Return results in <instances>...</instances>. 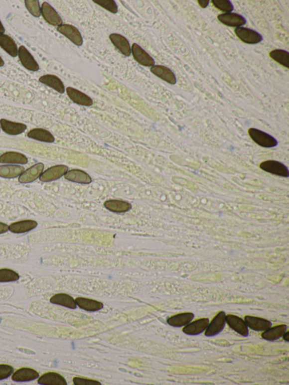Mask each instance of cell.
<instances>
[{
  "mask_svg": "<svg viewBox=\"0 0 289 385\" xmlns=\"http://www.w3.org/2000/svg\"><path fill=\"white\" fill-rule=\"evenodd\" d=\"M248 133L251 138L260 146L272 148L278 145L277 139L264 131L257 128H250L248 130Z\"/></svg>",
  "mask_w": 289,
  "mask_h": 385,
  "instance_id": "obj_1",
  "label": "cell"
},
{
  "mask_svg": "<svg viewBox=\"0 0 289 385\" xmlns=\"http://www.w3.org/2000/svg\"><path fill=\"white\" fill-rule=\"evenodd\" d=\"M262 170L275 175L289 177V171L287 166L277 160H268L262 162L259 166Z\"/></svg>",
  "mask_w": 289,
  "mask_h": 385,
  "instance_id": "obj_2",
  "label": "cell"
},
{
  "mask_svg": "<svg viewBox=\"0 0 289 385\" xmlns=\"http://www.w3.org/2000/svg\"><path fill=\"white\" fill-rule=\"evenodd\" d=\"M226 325V314L224 311H220L209 323L205 331V336L208 337L218 335L223 331Z\"/></svg>",
  "mask_w": 289,
  "mask_h": 385,
  "instance_id": "obj_3",
  "label": "cell"
},
{
  "mask_svg": "<svg viewBox=\"0 0 289 385\" xmlns=\"http://www.w3.org/2000/svg\"><path fill=\"white\" fill-rule=\"evenodd\" d=\"M236 35L244 43L248 44H257L263 40L260 33L252 29L240 27L235 29Z\"/></svg>",
  "mask_w": 289,
  "mask_h": 385,
  "instance_id": "obj_4",
  "label": "cell"
},
{
  "mask_svg": "<svg viewBox=\"0 0 289 385\" xmlns=\"http://www.w3.org/2000/svg\"><path fill=\"white\" fill-rule=\"evenodd\" d=\"M57 31L66 36L72 43L77 46H82L83 40L79 29L72 25L62 24L57 28Z\"/></svg>",
  "mask_w": 289,
  "mask_h": 385,
  "instance_id": "obj_5",
  "label": "cell"
},
{
  "mask_svg": "<svg viewBox=\"0 0 289 385\" xmlns=\"http://www.w3.org/2000/svg\"><path fill=\"white\" fill-rule=\"evenodd\" d=\"M41 13L46 22L53 26H59L62 24L61 16L49 3L44 2L42 4Z\"/></svg>",
  "mask_w": 289,
  "mask_h": 385,
  "instance_id": "obj_6",
  "label": "cell"
},
{
  "mask_svg": "<svg viewBox=\"0 0 289 385\" xmlns=\"http://www.w3.org/2000/svg\"><path fill=\"white\" fill-rule=\"evenodd\" d=\"M18 56L22 65L29 71L36 72L40 67L35 58L24 46H20L18 49Z\"/></svg>",
  "mask_w": 289,
  "mask_h": 385,
  "instance_id": "obj_7",
  "label": "cell"
},
{
  "mask_svg": "<svg viewBox=\"0 0 289 385\" xmlns=\"http://www.w3.org/2000/svg\"><path fill=\"white\" fill-rule=\"evenodd\" d=\"M69 168L65 165H57L42 172L40 180L42 182H50L60 179L65 176Z\"/></svg>",
  "mask_w": 289,
  "mask_h": 385,
  "instance_id": "obj_8",
  "label": "cell"
},
{
  "mask_svg": "<svg viewBox=\"0 0 289 385\" xmlns=\"http://www.w3.org/2000/svg\"><path fill=\"white\" fill-rule=\"evenodd\" d=\"M220 22L225 26L232 27H240L246 23V20L243 16L235 12H225L218 16Z\"/></svg>",
  "mask_w": 289,
  "mask_h": 385,
  "instance_id": "obj_9",
  "label": "cell"
},
{
  "mask_svg": "<svg viewBox=\"0 0 289 385\" xmlns=\"http://www.w3.org/2000/svg\"><path fill=\"white\" fill-rule=\"evenodd\" d=\"M226 323L229 327L242 336L246 337L249 336V328L241 317L234 315H226Z\"/></svg>",
  "mask_w": 289,
  "mask_h": 385,
  "instance_id": "obj_10",
  "label": "cell"
},
{
  "mask_svg": "<svg viewBox=\"0 0 289 385\" xmlns=\"http://www.w3.org/2000/svg\"><path fill=\"white\" fill-rule=\"evenodd\" d=\"M44 164L37 163L24 171L19 176V181L20 183H30L36 180L41 175L44 170Z\"/></svg>",
  "mask_w": 289,
  "mask_h": 385,
  "instance_id": "obj_11",
  "label": "cell"
},
{
  "mask_svg": "<svg viewBox=\"0 0 289 385\" xmlns=\"http://www.w3.org/2000/svg\"><path fill=\"white\" fill-rule=\"evenodd\" d=\"M132 53H133L135 60L140 65L145 67H151L154 65V59L138 44L134 43L133 45Z\"/></svg>",
  "mask_w": 289,
  "mask_h": 385,
  "instance_id": "obj_12",
  "label": "cell"
},
{
  "mask_svg": "<svg viewBox=\"0 0 289 385\" xmlns=\"http://www.w3.org/2000/svg\"><path fill=\"white\" fill-rule=\"evenodd\" d=\"M210 320L208 318L198 319L185 326L182 332L187 335L197 336L206 331Z\"/></svg>",
  "mask_w": 289,
  "mask_h": 385,
  "instance_id": "obj_13",
  "label": "cell"
},
{
  "mask_svg": "<svg viewBox=\"0 0 289 385\" xmlns=\"http://www.w3.org/2000/svg\"><path fill=\"white\" fill-rule=\"evenodd\" d=\"M245 321L248 328L257 332L265 331L273 325L270 321L256 316H246Z\"/></svg>",
  "mask_w": 289,
  "mask_h": 385,
  "instance_id": "obj_14",
  "label": "cell"
},
{
  "mask_svg": "<svg viewBox=\"0 0 289 385\" xmlns=\"http://www.w3.org/2000/svg\"><path fill=\"white\" fill-rule=\"evenodd\" d=\"M66 92L69 98L75 104L84 107H91L93 104V101L90 97L75 88L67 87Z\"/></svg>",
  "mask_w": 289,
  "mask_h": 385,
  "instance_id": "obj_15",
  "label": "cell"
},
{
  "mask_svg": "<svg viewBox=\"0 0 289 385\" xmlns=\"http://www.w3.org/2000/svg\"><path fill=\"white\" fill-rule=\"evenodd\" d=\"M38 372L29 368H22L12 375V380L18 383L31 382L39 378Z\"/></svg>",
  "mask_w": 289,
  "mask_h": 385,
  "instance_id": "obj_16",
  "label": "cell"
},
{
  "mask_svg": "<svg viewBox=\"0 0 289 385\" xmlns=\"http://www.w3.org/2000/svg\"><path fill=\"white\" fill-rule=\"evenodd\" d=\"M150 71L156 77L163 80L164 81L170 84L174 85L177 82L175 74L167 67L161 65L153 66L151 67Z\"/></svg>",
  "mask_w": 289,
  "mask_h": 385,
  "instance_id": "obj_17",
  "label": "cell"
},
{
  "mask_svg": "<svg viewBox=\"0 0 289 385\" xmlns=\"http://www.w3.org/2000/svg\"><path fill=\"white\" fill-rule=\"evenodd\" d=\"M0 126L4 132L10 135L20 134L27 129V126L24 124L5 119L0 120Z\"/></svg>",
  "mask_w": 289,
  "mask_h": 385,
  "instance_id": "obj_18",
  "label": "cell"
},
{
  "mask_svg": "<svg viewBox=\"0 0 289 385\" xmlns=\"http://www.w3.org/2000/svg\"><path fill=\"white\" fill-rule=\"evenodd\" d=\"M110 40L113 45L125 56L129 57L131 53V48L128 40L118 33H112L109 36Z\"/></svg>",
  "mask_w": 289,
  "mask_h": 385,
  "instance_id": "obj_19",
  "label": "cell"
},
{
  "mask_svg": "<svg viewBox=\"0 0 289 385\" xmlns=\"http://www.w3.org/2000/svg\"><path fill=\"white\" fill-rule=\"evenodd\" d=\"M39 81L45 85L52 88L59 94H64L65 88L62 80L56 75L47 74L42 76L39 78Z\"/></svg>",
  "mask_w": 289,
  "mask_h": 385,
  "instance_id": "obj_20",
  "label": "cell"
},
{
  "mask_svg": "<svg viewBox=\"0 0 289 385\" xmlns=\"http://www.w3.org/2000/svg\"><path fill=\"white\" fill-rule=\"evenodd\" d=\"M194 315L192 312H184L170 317L167 320V323L173 327L180 328L188 324L194 319Z\"/></svg>",
  "mask_w": 289,
  "mask_h": 385,
  "instance_id": "obj_21",
  "label": "cell"
},
{
  "mask_svg": "<svg viewBox=\"0 0 289 385\" xmlns=\"http://www.w3.org/2000/svg\"><path fill=\"white\" fill-rule=\"evenodd\" d=\"M65 178L74 183L88 184L92 182V179L87 173L80 170H72L65 175Z\"/></svg>",
  "mask_w": 289,
  "mask_h": 385,
  "instance_id": "obj_22",
  "label": "cell"
},
{
  "mask_svg": "<svg viewBox=\"0 0 289 385\" xmlns=\"http://www.w3.org/2000/svg\"><path fill=\"white\" fill-rule=\"evenodd\" d=\"M287 325L285 324L275 326L264 331L262 334V337L268 341H275L282 337L284 334L287 332Z\"/></svg>",
  "mask_w": 289,
  "mask_h": 385,
  "instance_id": "obj_23",
  "label": "cell"
},
{
  "mask_svg": "<svg viewBox=\"0 0 289 385\" xmlns=\"http://www.w3.org/2000/svg\"><path fill=\"white\" fill-rule=\"evenodd\" d=\"M0 46L12 57H16L18 56V46L15 41L10 36L0 34Z\"/></svg>",
  "mask_w": 289,
  "mask_h": 385,
  "instance_id": "obj_24",
  "label": "cell"
},
{
  "mask_svg": "<svg viewBox=\"0 0 289 385\" xmlns=\"http://www.w3.org/2000/svg\"><path fill=\"white\" fill-rule=\"evenodd\" d=\"M104 206L106 209L116 213H126L132 209V205L130 203L117 200L105 201Z\"/></svg>",
  "mask_w": 289,
  "mask_h": 385,
  "instance_id": "obj_25",
  "label": "cell"
},
{
  "mask_svg": "<svg viewBox=\"0 0 289 385\" xmlns=\"http://www.w3.org/2000/svg\"><path fill=\"white\" fill-rule=\"evenodd\" d=\"M24 171V168L18 165H2L0 166V177L6 179H13L20 176Z\"/></svg>",
  "mask_w": 289,
  "mask_h": 385,
  "instance_id": "obj_26",
  "label": "cell"
},
{
  "mask_svg": "<svg viewBox=\"0 0 289 385\" xmlns=\"http://www.w3.org/2000/svg\"><path fill=\"white\" fill-rule=\"evenodd\" d=\"M38 384L46 385H66L67 382L61 375L54 372H49L40 377L38 380Z\"/></svg>",
  "mask_w": 289,
  "mask_h": 385,
  "instance_id": "obj_27",
  "label": "cell"
},
{
  "mask_svg": "<svg viewBox=\"0 0 289 385\" xmlns=\"http://www.w3.org/2000/svg\"><path fill=\"white\" fill-rule=\"evenodd\" d=\"M27 162L26 156L18 152H7L0 156V163H1L25 164Z\"/></svg>",
  "mask_w": 289,
  "mask_h": 385,
  "instance_id": "obj_28",
  "label": "cell"
},
{
  "mask_svg": "<svg viewBox=\"0 0 289 385\" xmlns=\"http://www.w3.org/2000/svg\"><path fill=\"white\" fill-rule=\"evenodd\" d=\"M37 226V223L32 220L15 222L8 227V230L14 234H22V233L31 231Z\"/></svg>",
  "mask_w": 289,
  "mask_h": 385,
  "instance_id": "obj_29",
  "label": "cell"
},
{
  "mask_svg": "<svg viewBox=\"0 0 289 385\" xmlns=\"http://www.w3.org/2000/svg\"><path fill=\"white\" fill-rule=\"evenodd\" d=\"M75 302L76 305L87 311H97L104 307L103 303L96 300L86 298H77L75 299Z\"/></svg>",
  "mask_w": 289,
  "mask_h": 385,
  "instance_id": "obj_30",
  "label": "cell"
},
{
  "mask_svg": "<svg viewBox=\"0 0 289 385\" xmlns=\"http://www.w3.org/2000/svg\"><path fill=\"white\" fill-rule=\"evenodd\" d=\"M28 137L41 142L52 143L55 141L53 135L43 128H34L28 133Z\"/></svg>",
  "mask_w": 289,
  "mask_h": 385,
  "instance_id": "obj_31",
  "label": "cell"
},
{
  "mask_svg": "<svg viewBox=\"0 0 289 385\" xmlns=\"http://www.w3.org/2000/svg\"><path fill=\"white\" fill-rule=\"evenodd\" d=\"M50 302L53 304L71 309L76 308V303L74 298L70 295L64 293L55 294L50 298Z\"/></svg>",
  "mask_w": 289,
  "mask_h": 385,
  "instance_id": "obj_32",
  "label": "cell"
},
{
  "mask_svg": "<svg viewBox=\"0 0 289 385\" xmlns=\"http://www.w3.org/2000/svg\"><path fill=\"white\" fill-rule=\"evenodd\" d=\"M269 55L270 57L273 59L274 61L289 69V53L287 50L275 49L271 51Z\"/></svg>",
  "mask_w": 289,
  "mask_h": 385,
  "instance_id": "obj_33",
  "label": "cell"
},
{
  "mask_svg": "<svg viewBox=\"0 0 289 385\" xmlns=\"http://www.w3.org/2000/svg\"><path fill=\"white\" fill-rule=\"evenodd\" d=\"M19 279L18 273L14 270L7 268L0 269V282L15 281Z\"/></svg>",
  "mask_w": 289,
  "mask_h": 385,
  "instance_id": "obj_34",
  "label": "cell"
},
{
  "mask_svg": "<svg viewBox=\"0 0 289 385\" xmlns=\"http://www.w3.org/2000/svg\"><path fill=\"white\" fill-rule=\"evenodd\" d=\"M25 5L30 14L35 17H39L41 15L40 3L37 0H25Z\"/></svg>",
  "mask_w": 289,
  "mask_h": 385,
  "instance_id": "obj_35",
  "label": "cell"
},
{
  "mask_svg": "<svg viewBox=\"0 0 289 385\" xmlns=\"http://www.w3.org/2000/svg\"><path fill=\"white\" fill-rule=\"evenodd\" d=\"M211 2L217 9L221 11L231 12L234 10L233 4L229 0H212Z\"/></svg>",
  "mask_w": 289,
  "mask_h": 385,
  "instance_id": "obj_36",
  "label": "cell"
},
{
  "mask_svg": "<svg viewBox=\"0 0 289 385\" xmlns=\"http://www.w3.org/2000/svg\"><path fill=\"white\" fill-rule=\"evenodd\" d=\"M93 1L112 13L116 14L118 12V6L113 0H93Z\"/></svg>",
  "mask_w": 289,
  "mask_h": 385,
  "instance_id": "obj_37",
  "label": "cell"
},
{
  "mask_svg": "<svg viewBox=\"0 0 289 385\" xmlns=\"http://www.w3.org/2000/svg\"><path fill=\"white\" fill-rule=\"evenodd\" d=\"M14 372V368L9 365H0V380L6 379Z\"/></svg>",
  "mask_w": 289,
  "mask_h": 385,
  "instance_id": "obj_38",
  "label": "cell"
},
{
  "mask_svg": "<svg viewBox=\"0 0 289 385\" xmlns=\"http://www.w3.org/2000/svg\"><path fill=\"white\" fill-rule=\"evenodd\" d=\"M73 382L75 385H101V384L97 381L79 378H74Z\"/></svg>",
  "mask_w": 289,
  "mask_h": 385,
  "instance_id": "obj_39",
  "label": "cell"
},
{
  "mask_svg": "<svg viewBox=\"0 0 289 385\" xmlns=\"http://www.w3.org/2000/svg\"><path fill=\"white\" fill-rule=\"evenodd\" d=\"M8 230V226L7 224L0 222V234H4Z\"/></svg>",
  "mask_w": 289,
  "mask_h": 385,
  "instance_id": "obj_40",
  "label": "cell"
},
{
  "mask_svg": "<svg viewBox=\"0 0 289 385\" xmlns=\"http://www.w3.org/2000/svg\"><path fill=\"white\" fill-rule=\"evenodd\" d=\"M199 5L202 8H206L209 5V0H198L197 1Z\"/></svg>",
  "mask_w": 289,
  "mask_h": 385,
  "instance_id": "obj_41",
  "label": "cell"
},
{
  "mask_svg": "<svg viewBox=\"0 0 289 385\" xmlns=\"http://www.w3.org/2000/svg\"><path fill=\"white\" fill-rule=\"evenodd\" d=\"M5 28H4L1 20H0V34H3V33L5 32Z\"/></svg>",
  "mask_w": 289,
  "mask_h": 385,
  "instance_id": "obj_42",
  "label": "cell"
},
{
  "mask_svg": "<svg viewBox=\"0 0 289 385\" xmlns=\"http://www.w3.org/2000/svg\"><path fill=\"white\" fill-rule=\"evenodd\" d=\"M289 332H286L284 334V335L283 336L284 338V340L285 341H286L288 342H289Z\"/></svg>",
  "mask_w": 289,
  "mask_h": 385,
  "instance_id": "obj_43",
  "label": "cell"
},
{
  "mask_svg": "<svg viewBox=\"0 0 289 385\" xmlns=\"http://www.w3.org/2000/svg\"><path fill=\"white\" fill-rule=\"evenodd\" d=\"M4 65H5V62H4L1 57L0 56V67H2L4 66Z\"/></svg>",
  "mask_w": 289,
  "mask_h": 385,
  "instance_id": "obj_44",
  "label": "cell"
}]
</instances>
